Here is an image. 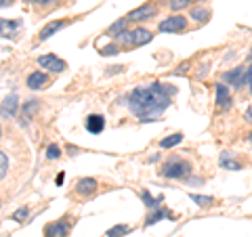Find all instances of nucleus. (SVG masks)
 Wrapping results in <instances>:
<instances>
[{
  "mask_svg": "<svg viewBox=\"0 0 252 237\" xmlns=\"http://www.w3.org/2000/svg\"><path fill=\"white\" fill-rule=\"evenodd\" d=\"M26 84H28L30 90H40V89H44V86L49 84V76H46L44 72H32L28 76Z\"/></svg>",
  "mask_w": 252,
  "mask_h": 237,
  "instance_id": "9",
  "label": "nucleus"
},
{
  "mask_svg": "<svg viewBox=\"0 0 252 237\" xmlns=\"http://www.w3.org/2000/svg\"><path fill=\"white\" fill-rule=\"evenodd\" d=\"M28 214H30V210H28V208H19V210L13 214V218H15V220H26Z\"/></svg>",
  "mask_w": 252,
  "mask_h": 237,
  "instance_id": "26",
  "label": "nucleus"
},
{
  "mask_svg": "<svg viewBox=\"0 0 252 237\" xmlns=\"http://www.w3.org/2000/svg\"><path fill=\"white\" fill-rule=\"evenodd\" d=\"M246 72H248V67H235L231 72H227L223 78L231 86H235V89H242V86L246 84Z\"/></svg>",
  "mask_w": 252,
  "mask_h": 237,
  "instance_id": "6",
  "label": "nucleus"
},
{
  "mask_svg": "<svg viewBox=\"0 0 252 237\" xmlns=\"http://www.w3.org/2000/svg\"><path fill=\"white\" fill-rule=\"evenodd\" d=\"M248 59H252V51H250V53H248Z\"/></svg>",
  "mask_w": 252,
  "mask_h": 237,
  "instance_id": "33",
  "label": "nucleus"
},
{
  "mask_svg": "<svg viewBox=\"0 0 252 237\" xmlns=\"http://www.w3.org/2000/svg\"><path fill=\"white\" fill-rule=\"evenodd\" d=\"M46 157L49 160H57V157H61V149H59V145H49L46 147Z\"/></svg>",
  "mask_w": 252,
  "mask_h": 237,
  "instance_id": "23",
  "label": "nucleus"
},
{
  "mask_svg": "<svg viewBox=\"0 0 252 237\" xmlns=\"http://www.w3.org/2000/svg\"><path fill=\"white\" fill-rule=\"evenodd\" d=\"M220 166H227L229 170H240V164L231 160V153H223V155H220Z\"/></svg>",
  "mask_w": 252,
  "mask_h": 237,
  "instance_id": "19",
  "label": "nucleus"
},
{
  "mask_svg": "<svg viewBox=\"0 0 252 237\" xmlns=\"http://www.w3.org/2000/svg\"><path fill=\"white\" fill-rule=\"evenodd\" d=\"M191 17H193V21H198V23H206L210 19V11H206V9H193Z\"/></svg>",
  "mask_w": 252,
  "mask_h": 237,
  "instance_id": "18",
  "label": "nucleus"
},
{
  "mask_svg": "<svg viewBox=\"0 0 252 237\" xmlns=\"http://www.w3.org/2000/svg\"><path fill=\"white\" fill-rule=\"evenodd\" d=\"M6 170H9V157H6V153L2 151L0 153V177H6Z\"/></svg>",
  "mask_w": 252,
  "mask_h": 237,
  "instance_id": "25",
  "label": "nucleus"
},
{
  "mask_svg": "<svg viewBox=\"0 0 252 237\" xmlns=\"http://www.w3.org/2000/svg\"><path fill=\"white\" fill-rule=\"evenodd\" d=\"M118 53V46L116 44H109L105 49H101V55H116Z\"/></svg>",
  "mask_w": 252,
  "mask_h": 237,
  "instance_id": "27",
  "label": "nucleus"
},
{
  "mask_svg": "<svg viewBox=\"0 0 252 237\" xmlns=\"http://www.w3.org/2000/svg\"><path fill=\"white\" fill-rule=\"evenodd\" d=\"M38 65L49 69V72H55V74H59L67 67L65 61H61L59 57H55V55H42V57H38Z\"/></svg>",
  "mask_w": 252,
  "mask_h": 237,
  "instance_id": "4",
  "label": "nucleus"
},
{
  "mask_svg": "<svg viewBox=\"0 0 252 237\" xmlns=\"http://www.w3.org/2000/svg\"><path fill=\"white\" fill-rule=\"evenodd\" d=\"M124 26H126V19H120V21H116L114 26L107 30V34H112V36H118V34H120V31H124V30H122Z\"/></svg>",
  "mask_w": 252,
  "mask_h": 237,
  "instance_id": "24",
  "label": "nucleus"
},
{
  "mask_svg": "<svg viewBox=\"0 0 252 237\" xmlns=\"http://www.w3.org/2000/svg\"><path fill=\"white\" fill-rule=\"evenodd\" d=\"M187 28V19L183 15H172V17H166L164 21H160V26L158 30L162 31V34H177V31H183Z\"/></svg>",
  "mask_w": 252,
  "mask_h": 237,
  "instance_id": "3",
  "label": "nucleus"
},
{
  "mask_svg": "<svg viewBox=\"0 0 252 237\" xmlns=\"http://www.w3.org/2000/svg\"><path fill=\"white\" fill-rule=\"evenodd\" d=\"M6 4H11V0H2V6H6Z\"/></svg>",
  "mask_w": 252,
  "mask_h": 237,
  "instance_id": "32",
  "label": "nucleus"
},
{
  "mask_svg": "<svg viewBox=\"0 0 252 237\" xmlns=\"http://www.w3.org/2000/svg\"><path fill=\"white\" fill-rule=\"evenodd\" d=\"M30 2H34V4H51V2H55V0H30Z\"/></svg>",
  "mask_w": 252,
  "mask_h": 237,
  "instance_id": "30",
  "label": "nucleus"
},
{
  "mask_svg": "<svg viewBox=\"0 0 252 237\" xmlns=\"http://www.w3.org/2000/svg\"><path fill=\"white\" fill-rule=\"evenodd\" d=\"M191 164H189L187 160H181V157H170V160L164 164L162 168V175L166 178H187L189 175H191Z\"/></svg>",
  "mask_w": 252,
  "mask_h": 237,
  "instance_id": "2",
  "label": "nucleus"
},
{
  "mask_svg": "<svg viewBox=\"0 0 252 237\" xmlns=\"http://www.w3.org/2000/svg\"><path fill=\"white\" fill-rule=\"evenodd\" d=\"M63 178H65V175H63V172H59V175L55 177V183H57V185H61V183H63Z\"/></svg>",
  "mask_w": 252,
  "mask_h": 237,
  "instance_id": "31",
  "label": "nucleus"
},
{
  "mask_svg": "<svg viewBox=\"0 0 252 237\" xmlns=\"http://www.w3.org/2000/svg\"><path fill=\"white\" fill-rule=\"evenodd\" d=\"M246 84H248V90L252 94V65L248 67V72H246Z\"/></svg>",
  "mask_w": 252,
  "mask_h": 237,
  "instance_id": "28",
  "label": "nucleus"
},
{
  "mask_svg": "<svg viewBox=\"0 0 252 237\" xmlns=\"http://www.w3.org/2000/svg\"><path fill=\"white\" fill-rule=\"evenodd\" d=\"M154 15H156V6L152 2H147V4L139 6V9H135V11H130L126 19L128 21H141V19H152Z\"/></svg>",
  "mask_w": 252,
  "mask_h": 237,
  "instance_id": "8",
  "label": "nucleus"
},
{
  "mask_svg": "<svg viewBox=\"0 0 252 237\" xmlns=\"http://www.w3.org/2000/svg\"><path fill=\"white\" fill-rule=\"evenodd\" d=\"M248 139H250V141H252V132H250V137H248Z\"/></svg>",
  "mask_w": 252,
  "mask_h": 237,
  "instance_id": "34",
  "label": "nucleus"
},
{
  "mask_svg": "<svg viewBox=\"0 0 252 237\" xmlns=\"http://www.w3.org/2000/svg\"><path fill=\"white\" fill-rule=\"evenodd\" d=\"M130 231H132L130 225H116V227H112L107 231V237H122L126 233H130Z\"/></svg>",
  "mask_w": 252,
  "mask_h": 237,
  "instance_id": "16",
  "label": "nucleus"
},
{
  "mask_svg": "<svg viewBox=\"0 0 252 237\" xmlns=\"http://www.w3.org/2000/svg\"><path fill=\"white\" fill-rule=\"evenodd\" d=\"M67 26V21H51L49 26H44L42 31H40V40H49L51 36H55L59 30H63Z\"/></svg>",
  "mask_w": 252,
  "mask_h": 237,
  "instance_id": "12",
  "label": "nucleus"
},
{
  "mask_svg": "<svg viewBox=\"0 0 252 237\" xmlns=\"http://www.w3.org/2000/svg\"><path fill=\"white\" fill-rule=\"evenodd\" d=\"M217 105L219 107L229 105V89L225 84H217Z\"/></svg>",
  "mask_w": 252,
  "mask_h": 237,
  "instance_id": "13",
  "label": "nucleus"
},
{
  "mask_svg": "<svg viewBox=\"0 0 252 237\" xmlns=\"http://www.w3.org/2000/svg\"><path fill=\"white\" fill-rule=\"evenodd\" d=\"M181 141H183V134H181V132H175V134H170V137L162 139V141H160V147H162V149H170V147L179 145Z\"/></svg>",
  "mask_w": 252,
  "mask_h": 237,
  "instance_id": "14",
  "label": "nucleus"
},
{
  "mask_svg": "<svg viewBox=\"0 0 252 237\" xmlns=\"http://www.w3.org/2000/svg\"><path fill=\"white\" fill-rule=\"evenodd\" d=\"M9 109V116H15V109H17V99L15 97H6L4 99V105H2V114Z\"/></svg>",
  "mask_w": 252,
  "mask_h": 237,
  "instance_id": "20",
  "label": "nucleus"
},
{
  "mask_svg": "<svg viewBox=\"0 0 252 237\" xmlns=\"http://www.w3.org/2000/svg\"><path fill=\"white\" fill-rule=\"evenodd\" d=\"M189 197H191V202H195V204H198V206H210V204H212V197H208V195H189Z\"/></svg>",
  "mask_w": 252,
  "mask_h": 237,
  "instance_id": "22",
  "label": "nucleus"
},
{
  "mask_svg": "<svg viewBox=\"0 0 252 237\" xmlns=\"http://www.w3.org/2000/svg\"><path fill=\"white\" fill-rule=\"evenodd\" d=\"M162 218H168V220H172V214H170L168 210H158V212H152V214L147 216L145 225L149 227V225H154V223H158V220H162Z\"/></svg>",
  "mask_w": 252,
  "mask_h": 237,
  "instance_id": "15",
  "label": "nucleus"
},
{
  "mask_svg": "<svg viewBox=\"0 0 252 237\" xmlns=\"http://www.w3.org/2000/svg\"><path fill=\"white\" fill-rule=\"evenodd\" d=\"M244 120H246V122H250L252 124V105L246 109V112H244Z\"/></svg>",
  "mask_w": 252,
  "mask_h": 237,
  "instance_id": "29",
  "label": "nucleus"
},
{
  "mask_svg": "<svg viewBox=\"0 0 252 237\" xmlns=\"http://www.w3.org/2000/svg\"><path fill=\"white\" fill-rule=\"evenodd\" d=\"M94 189H97V180L91 178V177H84V178H80L76 183V191L80 195H93Z\"/></svg>",
  "mask_w": 252,
  "mask_h": 237,
  "instance_id": "11",
  "label": "nucleus"
},
{
  "mask_svg": "<svg viewBox=\"0 0 252 237\" xmlns=\"http://www.w3.org/2000/svg\"><path fill=\"white\" fill-rule=\"evenodd\" d=\"M168 4H170V9L172 11H183L185 9V6H189V4H191V0H168Z\"/></svg>",
  "mask_w": 252,
  "mask_h": 237,
  "instance_id": "21",
  "label": "nucleus"
},
{
  "mask_svg": "<svg viewBox=\"0 0 252 237\" xmlns=\"http://www.w3.org/2000/svg\"><path fill=\"white\" fill-rule=\"evenodd\" d=\"M175 92H177L175 86H168L164 82H152L145 86H137L128 94L126 103H128V109L141 122H156L170 107L172 103L170 99Z\"/></svg>",
  "mask_w": 252,
  "mask_h": 237,
  "instance_id": "1",
  "label": "nucleus"
},
{
  "mask_svg": "<svg viewBox=\"0 0 252 237\" xmlns=\"http://www.w3.org/2000/svg\"><path fill=\"white\" fill-rule=\"evenodd\" d=\"M141 200L145 202L147 208H158L162 204V197H152V195H149V191H141Z\"/></svg>",
  "mask_w": 252,
  "mask_h": 237,
  "instance_id": "17",
  "label": "nucleus"
},
{
  "mask_svg": "<svg viewBox=\"0 0 252 237\" xmlns=\"http://www.w3.org/2000/svg\"><path fill=\"white\" fill-rule=\"evenodd\" d=\"M86 130H89L91 134H101L105 130V118L101 116V114H91L89 118H86Z\"/></svg>",
  "mask_w": 252,
  "mask_h": 237,
  "instance_id": "7",
  "label": "nucleus"
},
{
  "mask_svg": "<svg viewBox=\"0 0 252 237\" xmlns=\"http://www.w3.org/2000/svg\"><path fill=\"white\" fill-rule=\"evenodd\" d=\"M69 233V223L67 220H55V223L46 225L44 235L46 237H67Z\"/></svg>",
  "mask_w": 252,
  "mask_h": 237,
  "instance_id": "5",
  "label": "nucleus"
},
{
  "mask_svg": "<svg viewBox=\"0 0 252 237\" xmlns=\"http://www.w3.org/2000/svg\"><path fill=\"white\" fill-rule=\"evenodd\" d=\"M152 40V31L145 30V28H137L130 31V42L132 46H141V44H147Z\"/></svg>",
  "mask_w": 252,
  "mask_h": 237,
  "instance_id": "10",
  "label": "nucleus"
}]
</instances>
